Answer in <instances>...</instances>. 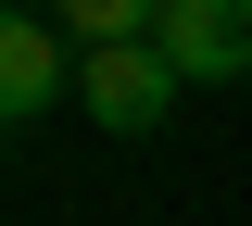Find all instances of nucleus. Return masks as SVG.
<instances>
[{
  "label": "nucleus",
  "mask_w": 252,
  "mask_h": 226,
  "mask_svg": "<svg viewBox=\"0 0 252 226\" xmlns=\"http://www.w3.org/2000/svg\"><path fill=\"white\" fill-rule=\"evenodd\" d=\"M177 88H189V75L164 63L152 38H126V50H76V100H89V113H101L114 138H152V126H164V100H177Z\"/></svg>",
  "instance_id": "1"
},
{
  "label": "nucleus",
  "mask_w": 252,
  "mask_h": 226,
  "mask_svg": "<svg viewBox=\"0 0 252 226\" xmlns=\"http://www.w3.org/2000/svg\"><path fill=\"white\" fill-rule=\"evenodd\" d=\"M152 50L177 75H252V0H164Z\"/></svg>",
  "instance_id": "2"
},
{
  "label": "nucleus",
  "mask_w": 252,
  "mask_h": 226,
  "mask_svg": "<svg viewBox=\"0 0 252 226\" xmlns=\"http://www.w3.org/2000/svg\"><path fill=\"white\" fill-rule=\"evenodd\" d=\"M63 88H76L63 38H51V25H26V13H0V126H38Z\"/></svg>",
  "instance_id": "3"
},
{
  "label": "nucleus",
  "mask_w": 252,
  "mask_h": 226,
  "mask_svg": "<svg viewBox=\"0 0 252 226\" xmlns=\"http://www.w3.org/2000/svg\"><path fill=\"white\" fill-rule=\"evenodd\" d=\"M51 13H63V38H76V50H126V38L164 25V0H51Z\"/></svg>",
  "instance_id": "4"
}]
</instances>
